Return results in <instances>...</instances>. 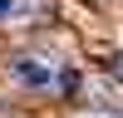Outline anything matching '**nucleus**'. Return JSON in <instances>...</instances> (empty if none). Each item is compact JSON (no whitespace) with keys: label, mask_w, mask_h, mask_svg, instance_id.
<instances>
[{"label":"nucleus","mask_w":123,"mask_h":118,"mask_svg":"<svg viewBox=\"0 0 123 118\" xmlns=\"http://www.w3.org/2000/svg\"><path fill=\"white\" fill-rule=\"evenodd\" d=\"M10 79L25 84V88H49L54 84V69L44 59H35V54H20V59H10Z\"/></svg>","instance_id":"1"},{"label":"nucleus","mask_w":123,"mask_h":118,"mask_svg":"<svg viewBox=\"0 0 123 118\" xmlns=\"http://www.w3.org/2000/svg\"><path fill=\"white\" fill-rule=\"evenodd\" d=\"M30 10V0H0V20H20Z\"/></svg>","instance_id":"2"},{"label":"nucleus","mask_w":123,"mask_h":118,"mask_svg":"<svg viewBox=\"0 0 123 118\" xmlns=\"http://www.w3.org/2000/svg\"><path fill=\"white\" fill-rule=\"evenodd\" d=\"M108 69H113V74L123 79V54H113V59H108Z\"/></svg>","instance_id":"3"},{"label":"nucleus","mask_w":123,"mask_h":118,"mask_svg":"<svg viewBox=\"0 0 123 118\" xmlns=\"http://www.w3.org/2000/svg\"><path fill=\"white\" fill-rule=\"evenodd\" d=\"M108 118H123V108H118V113H108Z\"/></svg>","instance_id":"4"}]
</instances>
